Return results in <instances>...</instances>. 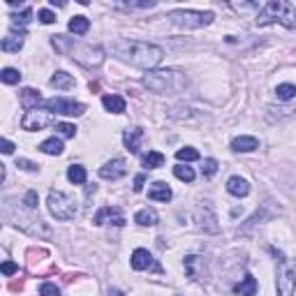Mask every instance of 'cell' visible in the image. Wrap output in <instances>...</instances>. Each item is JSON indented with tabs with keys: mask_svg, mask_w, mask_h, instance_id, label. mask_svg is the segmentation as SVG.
Returning <instances> with one entry per match:
<instances>
[{
	"mask_svg": "<svg viewBox=\"0 0 296 296\" xmlns=\"http://www.w3.org/2000/svg\"><path fill=\"white\" fill-rule=\"evenodd\" d=\"M111 53L118 60L134 67H141L146 72H151L155 65L162 63L164 58V51L155 44H148V42H139V40H116L111 42Z\"/></svg>",
	"mask_w": 296,
	"mask_h": 296,
	"instance_id": "1",
	"label": "cell"
},
{
	"mask_svg": "<svg viewBox=\"0 0 296 296\" xmlns=\"http://www.w3.org/2000/svg\"><path fill=\"white\" fill-rule=\"evenodd\" d=\"M51 44L63 55H72L79 65H83V67H88V69H95L104 63V51H102L100 46L77 44L72 37H65V35H53L51 37Z\"/></svg>",
	"mask_w": 296,
	"mask_h": 296,
	"instance_id": "2",
	"label": "cell"
},
{
	"mask_svg": "<svg viewBox=\"0 0 296 296\" xmlns=\"http://www.w3.org/2000/svg\"><path fill=\"white\" fill-rule=\"evenodd\" d=\"M141 83L153 92H180L185 88V74H180L178 69H151L143 74Z\"/></svg>",
	"mask_w": 296,
	"mask_h": 296,
	"instance_id": "3",
	"label": "cell"
},
{
	"mask_svg": "<svg viewBox=\"0 0 296 296\" xmlns=\"http://www.w3.org/2000/svg\"><path fill=\"white\" fill-rule=\"evenodd\" d=\"M254 21L259 26H268V23L278 21L285 28H296V7L291 3H285V0H271V3L262 5Z\"/></svg>",
	"mask_w": 296,
	"mask_h": 296,
	"instance_id": "4",
	"label": "cell"
},
{
	"mask_svg": "<svg viewBox=\"0 0 296 296\" xmlns=\"http://www.w3.org/2000/svg\"><path fill=\"white\" fill-rule=\"evenodd\" d=\"M215 18L213 12H194V9H174L169 12V21L174 26L183 28V30H197V28H203Z\"/></svg>",
	"mask_w": 296,
	"mask_h": 296,
	"instance_id": "5",
	"label": "cell"
},
{
	"mask_svg": "<svg viewBox=\"0 0 296 296\" xmlns=\"http://www.w3.org/2000/svg\"><path fill=\"white\" fill-rule=\"evenodd\" d=\"M46 203H49V211H51V215H53L55 220H72V217L77 215V211H79L74 197L60 192V190H51Z\"/></svg>",
	"mask_w": 296,
	"mask_h": 296,
	"instance_id": "6",
	"label": "cell"
},
{
	"mask_svg": "<svg viewBox=\"0 0 296 296\" xmlns=\"http://www.w3.org/2000/svg\"><path fill=\"white\" fill-rule=\"evenodd\" d=\"M5 217H7L12 225H16L18 229L28 231V234H32V236H42V238H49L51 236V229L40 220V217H26L21 211L14 213L9 206H5Z\"/></svg>",
	"mask_w": 296,
	"mask_h": 296,
	"instance_id": "7",
	"label": "cell"
},
{
	"mask_svg": "<svg viewBox=\"0 0 296 296\" xmlns=\"http://www.w3.org/2000/svg\"><path fill=\"white\" fill-rule=\"evenodd\" d=\"M192 217H194V222H197L194 227H197L199 231H203V234H217V231H220L217 215H215V211H213V206L208 201L199 203V206L194 208Z\"/></svg>",
	"mask_w": 296,
	"mask_h": 296,
	"instance_id": "8",
	"label": "cell"
},
{
	"mask_svg": "<svg viewBox=\"0 0 296 296\" xmlns=\"http://www.w3.org/2000/svg\"><path fill=\"white\" fill-rule=\"evenodd\" d=\"M53 123H55V116L51 114V111H44V109H30V111H26V116L21 118V127L28 130V132L44 130Z\"/></svg>",
	"mask_w": 296,
	"mask_h": 296,
	"instance_id": "9",
	"label": "cell"
},
{
	"mask_svg": "<svg viewBox=\"0 0 296 296\" xmlns=\"http://www.w3.org/2000/svg\"><path fill=\"white\" fill-rule=\"evenodd\" d=\"M294 291H296V271L287 262H280V268H278V294L294 296Z\"/></svg>",
	"mask_w": 296,
	"mask_h": 296,
	"instance_id": "10",
	"label": "cell"
},
{
	"mask_svg": "<svg viewBox=\"0 0 296 296\" xmlns=\"http://www.w3.org/2000/svg\"><path fill=\"white\" fill-rule=\"evenodd\" d=\"M51 111L55 114H63V116H81L86 111V104L81 102H74V100H65V97H53V100L46 102Z\"/></svg>",
	"mask_w": 296,
	"mask_h": 296,
	"instance_id": "11",
	"label": "cell"
},
{
	"mask_svg": "<svg viewBox=\"0 0 296 296\" xmlns=\"http://www.w3.org/2000/svg\"><path fill=\"white\" fill-rule=\"evenodd\" d=\"M95 225H114V227H123L125 225V215L120 213V208L116 206H102L100 211L92 217Z\"/></svg>",
	"mask_w": 296,
	"mask_h": 296,
	"instance_id": "12",
	"label": "cell"
},
{
	"mask_svg": "<svg viewBox=\"0 0 296 296\" xmlns=\"http://www.w3.org/2000/svg\"><path fill=\"white\" fill-rule=\"evenodd\" d=\"M127 174V162L123 157H114L111 162H106L104 166H100V176L104 180H118Z\"/></svg>",
	"mask_w": 296,
	"mask_h": 296,
	"instance_id": "13",
	"label": "cell"
},
{
	"mask_svg": "<svg viewBox=\"0 0 296 296\" xmlns=\"http://www.w3.org/2000/svg\"><path fill=\"white\" fill-rule=\"evenodd\" d=\"M130 264H132L134 271H146V268H153V271H157V273L162 271V268L155 264L153 254L148 252V250H143V248H137V250H134V252H132V259H130Z\"/></svg>",
	"mask_w": 296,
	"mask_h": 296,
	"instance_id": "14",
	"label": "cell"
},
{
	"mask_svg": "<svg viewBox=\"0 0 296 296\" xmlns=\"http://www.w3.org/2000/svg\"><path fill=\"white\" fill-rule=\"evenodd\" d=\"M185 273L192 280H206V262H203V257H199V254L185 257Z\"/></svg>",
	"mask_w": 296,
	"mask_h": 296,
	"instance_id": "15",
	"label": "cell"
},
{
	"mask_svg": "<svg viewBox=\"0 0 296 296\" xmlns=\"http://www.w3.org/2000/svg\"><path fill=\"white\" fill-rule=\"evenodd\" d=\"M123 141H125V148H127L130 153H139V148H141V141H143V130H141V127L125 130Z\"/></svg>",
	"mask_w": 296,
	"mask_h": 296,
	"instance_id": "16",
	"label": "cell"
},
{
	"mask_svg": "<svg viewBox=\"0 0 296 296\" xmlns=\"http://www.w3.org/2000/svg\"><path fill=\"white\" fill-rule=\"evenodd\" d=\"M227 192L234 194V197H248L250 185H248V180L240 178V176H231V178L227 180Z\"/></svg>",
	"mask_w": 296,
	"mask_h": 296,
	"instance_id": "17",
	"label": "cell"
},
{
	"mask_svg": "<svg viewBox=\"0 0 296 296\" xmlns=\"http://www.w3.org/2000/svg\"><path fill=\"white\" fill-rule=\"evenodd\" d=\"M257 148H259L257 137H236L231 141V151L236 153H250V151H257Z\"/></svg>",
	"mask_w": 296,
	"mask_h": 296,
	"instance_id": "18",
	"label": "cell"
},
{
	"mask_svg": "<svg viewBox=\"0 0 296 296\" xmlns=\"http://www.w3.org/2000/svg\"><path fill=\"white\" fill-rule=\"evenodd\" d=\"M234 294H238V296H254L257 294V280H254V275L245 273L243 280L234 287Z\"/></svg>",
	"mask_w": 296,
	"mask_h": 296,
	"instance_id": "19",
	"label": "cell"
},
{
	"mask_svg": "<svg viewBox=\"0 0 296 296\" xmlns=\"http://www.w3.org/2000/svg\"><path fill=\"white\" fill-rule=\"evenodd\" d=\"M148 199H153V201H169L171 199V190L166 183H162V180H157V183L151 185V190H148Z\"/></svg>",
	"mask_w": 296,
	"mask_h": 296,
	"instance_id": "20",
	"label": "cell"
},
{
	"mask_svg": "<svg viewBox=\"0 0 296 296\" xmlns=\"http://www.w3.org/2000/svg\"><path fill=\"white\" fill-rule=\"evenodd\" d=\"M18 97H21V104L23 109H37V104L42 102V95L37 90H32V88H23L21 92H18Z\"/></svg>",
	"mask_w": 296,
	"mask_h": 296,
	"instance_id": "21",
	"label": "cell"
},
{
	"mask_svg": "<svg viewBox=\"0 0 296 296\" xmlns=\"http://www.w3.org/2000/svg\"><path fill=\"white\" fill-rule=\"evenodd\" d=\"M3 51L5 53H16L18 49H21L23 46V32L21 35H16V32H9L7 37H3Z\"/></svg>",
	"mask_w": 296,
	"mask_h": 296,
	"instance_id": "22",
	"label": "cell"
},
{
	"mask_svg": "<svg viewBox=\"0 0 296 296\" xmlns=\"http://www.w3.org/2000/svg\"><path fill=\"white\" fill-rule=\"evenodd\" d=\"M49 83H51L53 88H60V90H69V88H74V77L60 69V72H55L53 77H51Z\"/></svg>",
	"mask_w": 296,
	"mask_h": 296,
	"instance_id": "23",
	"label": "cell"
},
{
	"mask_svg": "<svg viewBox=\"0 0 296 296\" xmlns=\"http://www.w3.org/2000/svg\"><path fill=\"white\" fill-rule=\"evenodd\" d=\"M102 104H104V109L111 111V114H123L125 111V100L120 95H104L102 97Z\"/></svg>",
	"mask_w": 296,
	"mask_h": 296,
	"instance_id": "24",
	"label": "cell"
},
{
	"mask_svg": "<svg viewBox=\"0 0 296 296\" xmlns=\"http://www.w3.org/2000/svg\"><path fill=\"white\" fill-rule=\"evenodd\" d=\"M134 222L141 227H155L157 225V213L153 208H141V211L134 215Z\"/></svg>",
	"mask_w": 296,
	"mask_h": 296,
	"instance_id": "25",
	"label": "cell"
},
{
	"mask_svg": "<svg viewBox=\"0 0 296 296\" xmlns=\"http://www.w3.org/2000/svg\"><path fill=\"white\" fill-rule=\"evenodd\" d=\"M141 164L146 166V169H157V166L164 164V155H162L160 151H148L146 155L141 157Z\"/></svg>",
	"mask_w": 296,
	"mask_h": 296,
	"instance_id": "26",
	"label": "cell"
},
{
	"mask_svg": "<svg viewBox=\"0 0 296 296\" xmlns=\"http://www.w3.org/2000/svg\"><path fill=\"white\" fill-rule=\"evenodd\" d=\"M40 151L46 153V155H60V153H63V141L51 137V139H46V141L40 143Z\"/></svg>",
	"mask_w": 296,
	"mask_h": 296,
	"instance_id": "27",
	"label": "cell"
},
{
	"mask_svg": "<svg viewBox=\"0 0 296 296\" xmlns=\"http://www.w3.org/2000/svg\"><path fill=\"white\" fill-rule=\"evenodd\" d=\"M67 28L74 32V35H83V32H88V28H90V21H88L86 16H72L67 23Z\"/></svg>",
	"mask_w": 296,
	"mask_h": 296,
	"instance_id": "28",
	"label": "cell"
},
{
	"mask_svg": "<svg viewBox=\"0 0 296 296\" xmlns=\"http://www.w3.org/2000/svg\"><path fill=\"white\" fill-rule=\"evenodd\" d=\"M67 178L72 180L74 185H83L88 176H86V169H83L81 164H72V166L67 169Z\"/></svg>",
	"mask_w": 296,
	"mask_h": 296,
	"instance_id": "29",
	"label": "cell"
},
{
	"mask_svg": "<svg viewBox=\"0 0 296 296\" xmlns=\"http://www.w3.org/2000/svg\"><path fill=\"white\" fill-rule=\"evenodd\" d=\"M0 79H3V83H7V86H14V83L21 81V74L14 67H5L3 72H0Z\"/></svg>",
	"mask_w": 296,
	"mask_h": 296,
	"instance_id": "30",
	"label": "cell"
},
{
	"mask_svg": "<svg viewBox=\"0 0 296 296\" xmlns=\"http://www.w3.org/2000/svg\"><path fill=\"white\" fill-rule=\"evenodd\" d=\"M176 160L178 162H194V160H199V153L194 151V148H190V146L178 148V151H176Z\"/></svg>",
	"mask_w": 296,
	"mask_h": 296,
	"instance_id": "31",
	"label": "cell"
},
{
	"mask_svg": "<svg viewBox=\"0 0 296 296\" xmlns=\"http://www.w3.org/2000/svg\"><path fill=\"white\" fill-rule=\"evenodd\" d=\"M275 95L278 100H291V97H296V86H291V83H280V86L275 88Z\"/></svg>",
	"mask_w": 296,
	"mask_h": 296,
	"instance_id": "32",
	"label": "cell"
},
{
	"mask_svg": "<svg viewBox=\"0 0 296 296\" xmlns=\"http://www.w3.org/2000/svg\"><path fill=\"white\" fill-rule=\"evenodd\" d=\"M174 176H176L178 180H185V183H192V180H194V171H192V166H183V164L174 166Z\"/></svg>",
	"mask_w": 296,
	"mask_h": 296,
	"instance_id": "33",
	"label": "cell"
},
{
	"mask_svg": "<svg viewBox=\"0 0 296 296\" xmlns=\"http://www.w3.org/2000/svg\"><path fill=\"white\" fill-rule=\"evenodd\" d=\"M114 7H123V9H151V7H155V3L153 0H143V3H116Z\"/></svg>",
	"mask_w": 296,
	"mask_h": 296,
	"instance_id": "34",
	"label": "cell"
},
{
	"mask_svg": "<svg viewBox=\"0 0 296 296\" xmlns=\"http://www.w3.org/2000/svg\"><path fill=\"white\" fill-rule=\"evenodd\" d=\"M30 16H32V9H30V7H23L21 14H14V16H12L14 28H16V26H26V23L30 21Z\"/></svg>",
	"mask_w": 296,
	"mask_h": 296,
	"instance_id": "35",
	"label": "cell"
},
{
	"mask_svg": "<svg viewBox=\"0 0 296 296\" xmlns=\"http://www.w3.org/2000/svg\"><path fill=\"white\" fill-rule=\"evenodd\" d=\"M55 130H58L60 137H67V139H72L74 134H77V127L69 123H55Z\"/></svg>",
	"mask_w": 296,
	"mask_h": 296,
	"instance_id": "36",
	"label": "cell"
},
{
	"mask_svg": "<svg viewBox=\"0 0 296 296\" xmlns=\"http://www.w3.org/2000/svg\"><path fill=\"white\" fill-rule=\"evenodd\" d=\"M231 7L238 9V12H257V14H259L262 5H257V3H234Z\"/></svg>",
	"mask_w": 296,
	"mask_h": 296,
	"instance_id": "37",
	"label": "cell"
},
{
	"mask_svg": "<svg viewBox=\"0 0 296 296\" xmlns=\"http://www.w3.org/2000/svg\"><path fill=\"white\" fill-rule=\"evenodd\" d=\"M40 296H60V289L53 282H44V285L40 287Z\"/></svg>",
	"mask_w": 296,
	"mask_h": 296,
	"instance_id": "38",
	"label": "cell"
},
{
	"mask_svg": "<svg viewBox=\"0 0 296 296\" xmlns=\"http://www.w3.org/2000/svg\"><path fill=\"white\" fill-rule=\"evenodd\" d=\"M203 176H213L217 171V160H213V157H208V160H203Z\"/></svg>",
	"mask_w": 296,
	"mask_h": 296,
	"instance_id": "39",
	"label": "cell"
},
{
	"mask_svg": "<svg viewBox=\"0 0 296 296\" xmlns=\"http://www.w3.org/2000/svg\"><path fill=\"white\" fill-rule=\"evenodd\" d=\"M37 16H40L42 23H53L55 21V14L51 12V9H40V12H37Z\"/></svg>",
	"mask_w": 296,
	"mask_h": 296,
	"instance_id": "40",
	"label": "cell"
},
{
	"mask_svg": "<svg viewBox=\"0 0 296 296\" xmlns=\"http://www.w3.org/2000/svg\"><path fill=\"white\" fill-rule=\"evenodd\" d=\"M0 271H3V275H14V273L18 271V264H14V262H3Z\"/></svg>",
	"mask_w": 296,
	"mask_h": 296,
	"instance_id": "41",
	"label": "cell"
},
{
	"mask_svg": "<svg viewBox=\"0 0 296 296\" xmlns=\"http://www.w3.org/2000/svg\"><path fill=\"white\" fill-rule=\"evenodd\" d=\"M26 206L30 208V211H35V208H37V192H35V190H28V192H26Z\"/></svg>",
	"mask_w": 296,
	"mask_h": 296,
	"instance_id": "42",
	"label": "cell"
},
{
	"mask_svg": "<svg viewBox=\"0 0 296 296\" xmlns=\"http://www.w3.org/2000/svg\"><path fill=\"white\" fill-rule=\"evenodd\" d=\"M16 166H21L23 171H37V169H40V166H37L35 162H30V160H23V157H21V160H16Z\"/></svg>",
	"mask_w": 296,
	"mask_h": 296,
	"instance_id": "43",
	"label": "cell"
},
{
	"mask_svg": "<svg viewBox=\"0 0 296 296\" xmlns=\"http://www.w3.org/2000/svg\"><path fill=\"white\" fill-rule=\"evenodd\" d=\"M0 151H3L5 155H12V153H14V143L9 141V139H3V141H0Z\"/></svg>",
	"mask_w": 296,
	"mask_h": 296,
	"instance_id": "44",
	"label": "cell"
},
{
	"mask_svg": "<svg viewBox=\"0 0 296 296\" xmlns=\"http://www.w3.org/2000/svg\"><path fill=\"white\" fill-rule=\"evenodd\" d=\"M143 183H146V176L139 174L137 178H134V192H141V190H143Z\"/></svg>",
	"mask_w": 296,
	"mask_h": 296,
	"instance_id": "45",
	"label": "cell"
},
{
	"mask_svg": "<svg viewBox=\"0 0 296 296\" xmlns=\"http://www.w3.org/2000/svg\"><path fill=\"white\" fill-rule=\"evenodd\" d=\"M109 296H125V294H123L120 289H116V287H114V289H109Z\"/></svg>",
	"mask_w": 296,
	"mask_h": 296,
	"instance_id": "46",
	"label": "cell"
}]
</instances>
